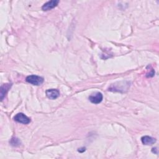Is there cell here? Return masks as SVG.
I'll list each match as a JSON object with an SVG mask.
<instances>
[{
  "label": "cell",
  "mask_w": 159,
  "mask_h": 159,
  "mask_svg": "<svg viewBox=\"0 0 159 159\" xmlns=\"http://www.w3.org/2000/svg\"><path fill=\"white\" fill-rule=\"evenodd\" d=\"M141 140L143 144L144 145H152L156 142V139L150 136H143L141 138Z\"/></svg>",
  "instance_id": "obj_7"
},
{
  "label": "cell",
  "mask_w": 159,
  "mask_h": 159,
  "mask_svg": "<svg viewBox=\"0 0 159 159\" xmlns=\"http://www.w3.org/2000/svg\"><path fill=\"white\" fill-rule=\"evenodd\" d=\"M58 2H59V1L58 0H52V1H48L43 5V6L42 7V9L43 11H49L54 8L55 7H56L58 5Z\"/></svg>",
  "instance_id": "obj_5"
},
{
  "label": "cell",
  "mask_w": 159,
  "mask_h": 159,
  "mask_svg": "<svg viewBox=\"0 0 159 159\" xmlns=\"http://www.w3.org/2000/svg\"><path fill=\"white\" fill-rule=\"evenodd\" d=\"M25 80L27 83L35 86L40 85L43 82V78L42 77L35 75H32L27 76Z\"/></svg>",
  "instance_id": "obj_1"
},
{
  "label": "cell",
  "mask_w": 159,
  "mask_h": 159,
  "mask_svg": "<svg viewBox=\"0 0 159 159\" xmlns=\"http://www.w3.org/2000/svg\"><path fill=\"white\" fill-rule=\"evenodd\" d=\"M89 100L94 104H99L100 103L103 98L102 94L101 93L97 92L94 94H93L89 96Z\"/></svg>",
  "instance_id": "obj_3"
},
{
  "label": "cell",
  "mask_w": 159,
  "mask_h": 159,
  "mask_svg": "<svg viewBox=\"0 0 159 159\" xmlns=\"http://www.w3.org/2000/svg\"><path fill=\"white\" fill-rule=\"evenodd\" d=\"M11 86V84L6 83L4 84L1 86V100L2 101L4 98L5 97L7 92L9 91Z\"/></svg>",
  "instance_id": "obj_6"
},
{
  "label": "cell",
  "mask_w": 159,
  "mask_h": 159,
  "mask_svg": "<svg viewBox=\"0 0 159 159\" xmlns=\"http://www.w3.org/2000/svg\"><path fill=\"white\" fill-rule=\"evenodd\" d=\"M46 96L50 99H55L60 96V91L57 89H49L45 92Z\"/></svg>",
  "instance_id": "obj_4"
},
{
  "label": "cell",
  "mask_w": 159,
  "mask_h": 159,
  "mask_svg": "<svg viewBox=\"0 0 159 159\" xmlns=\"http://www.w3.org/2000/svg\"><path fill=\"white\" fill-rule=\"evenodd\" d=\"M10 143L12 145V146H18L20 144V141L16 137H13L12 138V139L11 140Z\"/></svg>",
  "instance_id": "obj_8"
},
{
  "label": "cell",
  "mask_w": 159,
  "mask_h": 159,
  "mask_svg": "<svg viewBox=\"0 0 159 159\" xmlns=\"http://www.w3.org/2000/svg\"><path fill=\"white\" fill-rule=\"evenodd\" d=\"M14 119L15 121L24 124H28L30 122V119L22 112L17 114L14 117Z\"/></svg>",
  "instance_id": "obj_2"
}]
</instances>
